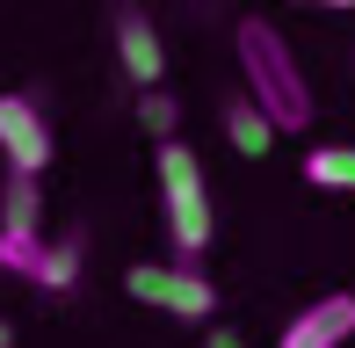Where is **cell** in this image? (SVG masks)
I'll list each match as a JSON object with an SVG mask.
<instances>
[{"mask_svg": "<svg viewBox=\"0 0 355 348\" xmlns=\"http://www.w3.org/2000/svg\"><path fill=\"white\" fill-rule=\"evenodd\" d=\"M232 51H239L254 109H261L276 131H312V80H304V66H297L283 29L261 22V15H247V22L232 29Z\"/></svg>", "mask_w": 355, "mask_h": 348, "instance_id": "cell-1", "label": "cell"}, {"mask_svg": "<svg viewBox=\"0 0 355 348\" xmlns=\"http://www.w3.org/2000/svg\"><path fill=\"white\" fill-rule=\"evenodd\" d=\"M159 211H167L174 254L203 261V247H211V182H203V160L182 138H159Z\"/></svg>", "mask_w": 355, "mask_h": 348, "instance_id": "cell-2", "label": "cell"}, {"mask_svg": "<svg viewBox=\"0 0 355 348\" xmlns=\"http://www.w3.org/2000/svg\"><path fill=\"white\" fill-rule=\"evenodd\" d=\"M123 290L138 305L167 312V320H211L218 312V290H211V276L196 261H131L123 268Z\"/></svg>", "mask_w": 355, "mask_h": 348, "instance_id": "cell-3", "label": "cell"}, {"mask_svg": "<svg viewBox=\"0 0 355 348\" xmlns=\"http://www.w3.org/2000/svg\"><path fill=\"white\" fill-rule=\"evenodd\" d=\"M0 160L15 174H44L51 167V123L29 94H0Z\"/></svg>", "mask_w": 355, "mask_h": 348, "instance_id": "cell-4", "label": "cell"}, {"mask_svg": "<svg viewBox=\"0 0 355 348\" xmlns=\"http://www.w3.org/2000/svg\"><path fill=\"white\" fill-rule=\"evenodd\" d=\"M116 58H123V73H131V87H167V44H159V29H153L145 8L116 15Z\"/></svg>", "mask_w": 355, "mask_h": 348, "instance_id": "cell-5", "label": "cell"}, {"mask_svg": "<svg viewBox=\"0 0 355 348\" xmlns=\"http://www.w3.org/2000/svg\"><path fill=\"white\" fill-rule=\"evenodd\" d=\"M348 334H355V290H334V297H312V305L283 327L276 348H341Z\"/></svg>", "mask_w": 355, "mask_h": 348, "instance_id": "cell-6", "label": "cell"}, {"mask_svg": "<svg viewBox=\"0 0 355 348\" xmlns=\"http://www.w3.org/2000/svg\"><path fill=\"white\" fill-rule=\"evenodd\" d=\"M80 261H87L80 232H66V240H44V254H37V268H29V283H37V290H51V297H66L73 283H80Z\"/></svg>", "mask_w": 355, "mask_h": 348, "instance_id": "cell-7", "label": "cell"}, {"mask_svg": "<svg viewBox=\"0 0 355 348\" xmlns=\"http://www.w3.org/2000/svg\"><path fill=\"white\" fill-rule=\"evenodd\" d=\"M225 138H232V153H247V160H261L268 146H276V123L254 109V94H239V102H225Z\"/></svg>", "mask_w": 355, "mask_h": 348, "instance_id": "cell-8", "label": "cell"}, {"mask_svg": "<svg viewBox=\"0 0 355 348\" xmlns=\"http://www.w3.org/2000/svg\"><path fill=\"white\" fill-rule=\"evenodd\" d=\"M0 225L44 232V189H37V174H15L8 167V182H0Z\"/></svg>", "mask_w": 355, "mask_h": 348, "instance_id": "cell-9", "label": "cell"}, {"mask_svg": "<svg viewBox=\"0 0 355 348\" xmlns=\"http://www.w3.org/2000/svg\"><path fill=\"white\" fill-rule=\"evenodd\" d=\"M304 182L355 196V146H312V153H304Z\"/></svg>", "mask_w": 355, "mask_h": 348, "instance_id": "cell-10", "label": "cell"}, {"mask_svg": "<svg viewBox=\"0 0 355 348\" xmlns=\"http://www.w3.org/2000/svg\"><path fill=\"white\" fill-rule=\"evenodd\" d=\"M44 254V232H22V225H0V268L8 276H29Z\"/></svg>", "mask_w": 355, "mask_h": 348, "instance_id": "cell-11", "label": "cell"}, {"mask_svg": "<svg viewBox=\"0 0 355 348\" xmlns=\"http://www.w3.org/2000/svg\"><path fill=\"white\" fill-rule=\"evenodd\" d=\"M138 123L153 138H174V123H182V102H174L167 87H138Z\"/></svg>", "mask_w": 355, "mask_h": 348, "instance_id": "cell-12", "label": "cell"}, {"mask_svg": "<svg viewBox=\"0 0 355 348\" xmlns=\"http://www.w3.org/2000/svg\"><path fill=\"white\" fill-rule=\"evenodd\" d=\"M211 348H247V341H239V334H211Z\"/></svg>", "mask_w": 355, "mask_h": 348, "instance_id": "cell-13", "label": "cell"}, {"mask_svg": "<svg viewBox=\"0 0 355 348\" xmlns=\"http://www.w3.org/2000/svg\"><path fill=\"white\" fill-rule=\"evenodd\" d=\"M312 8H341V15H348V8H355V0H312Z\"/></svg>", "mask_w": 355, "mask_h": 348, "instance_id": "cell-14", "label": "cell"}, {"mask_svg": "<svg viewBox=\"0 0 355 348\" xmlns=\"http://www.w3.org/2000/svg\"><path fill=\"white\" fill-rule=\"evenodd\" d=\"M0 348H15V327H8V320H0Z\"/></svg>", "mask_w": 355, "mask_h": 348, "instance_id": "cell-15", "label": "cell"}, {"mask_svg": "<svg viewBox=\"0 0 355 348\" xmlns=\"http://www.w3.org/2000/svg\"><path fill=\"white\" fill-rule=\"evenodd\" d=\"M297 8H312V0H297Z\"/></svg>", "mask_w": 355, "mask_h": 348, "instance_id": "cell-16", "label": "cell"}]
</instances>
